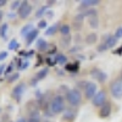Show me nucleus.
<instances>
[{"instance_id": "de8ad7c7", "label": "nucleus", "mask_w": 122, "mask_h": 122, "mask_svg": "<svg viewBox=\"0 0 122 122\" xmlns=\"http://www.w3.org/2000/svg\"><path fill=\"white\" fill-rule=\"evenodd\" d=\"M3 15H4V14H3V11H0V20L3 18Z\"/></svg>"}, {"instance_id": "c9c22d12", "label": "nucleus", "mask_w": 122, "mask_h": 122, "mask_svg": "<svg viewBox=\"0 0 122 122\" xmlns=\"http://www.w3.org/2000/svg\"><path fill=\"white\" fill-rule=\"evenodd\" d=\"M27 122H40V117H29L27 120Z\"/></svg>"}, {"instance_id": "79ce46f5", "label": "nucleus", "mask_w": 122, "mask_h": 122, "mask_svg": "<svg viewBox=\"0 0 122 122\" xmlns=\"http://www.w3.org/2000/svg\"><path fill=\"white\" fill-rule=\"evenodd\" d=\"M16 122H27V120H26V118H23V117H20Z\"/></svg>"}, {"instance_id": "1a4fd4ad", "label": "nucleus", "mask_w": 122, "mask_h": 122, "mask_svg": "<svg viewBox=\"0 0 122 122\" xmlns=\"http://www.w3.org/2000/svg\"><path fill=\"white\" fill-rule=\"evenodd\" d=\"M84 14L81 12V14H77L75 17H73V22H72V28L75 30H79L81 28H82V25H83V21H84Z\"/></svg>"}, {"instance_id": "c85d7f7f", "label": "nucleus", "mask_w": 122, "mask_h": 122, "mask_svg": "<svg viewBox=\"0 0 122 122\" xmlns=\"http://www.w3.org/2000/svg\"><path fill=\"white\" fill-rule=\"evenodd\" d=\"M18 77H20V73H12V75H10L9 78H7V82L9 83H14L15 81L18 79Z\"/></svg>"}, {"instance_id": "2eb2a0df", "label": "nucleus", "mask_w": 122, "mask_h": 122, "mask_svg": "<svg viewBox=\"0 0 122 122\" xmlns=\"http://www.w3.org/2000/svg\"><path fill=\"white\" fill-rule=\"evenodd\" d=\"M37 49L39 50V51H45V50L48 49V43H46V40L43 39V38L37 39Z\"/></svg>"}, {"instance_id": "a878e982", "label": "nucleus", "mask_w": 122, "mask_h": 122, "mask_svg": "<svg viewBox=\"0 0 122 122\" xmlns=\"http://www.w3.org/2000/svg\"><path fill=\"white\" fill-rule=\"evenodd\" d=\"M7 28H9L7 23H3V26L0 27V36H1L4 39L6 38V32H7Z\"/></svg>"}, {"instance_id": "37998d69", "label": "nucleus", "mask_w": 122, "mask_h": 122, "mask_svg": "<svg viewBox=\"0 0 122 122\" xmlns=\"http://www.w3.org/2000/svg\"><path fill=\"white\" fill-rule=\"evenodd\" d=\"M9 18H15V14L14 12H10L9 14Z\"/></svg>"}, {"instance_id": "2f4dec72", "label": "nucleus", "mask_w": 122, "mask_h": 122, "mask_svg": "<svg viewBox=\"0 0 122 122\" xmlns=\"http://www.w3.org/2000/svg\"><path fill=\"white\" fill-rule=\"evenodd\" d=\"M87 81H81V82H78V84H77V89L79 90V88L81 89H83L84 90V88H86V86H87Z\"/></svg>"}, {"instance_id": "4be33fe9", "label": "nucleus", "mask_w": 122, "mask_h": 122, "mask_svg": "<svg viewBox=\"0 0 122 122\" xmlns=\"http://www.w3.org/2000/svg\"><path fill=\"white\" fill-rule=\"evenodd\" d=\"M88 23H89V26L92 27V28H98L99 27V17L98 16H95V17H90V18H88Z\"/></svg>"}, {"instance_id": "9d476101", "label": "nucleus", "mask_w": 122, "mask_h": 122, "mask_svg": "<svg viewBox=\"0 0 122 122\" xmlns=\"http://www.w3.org/2000/svg\"><path fill=\"white\" fill-rule=\"evenodd\" d=\"M76 117H77V111L73 109H66L62 114V120L67 122H73Z\"/></svg>"}, {"instance_id": "f257e3e1", "label": "nucleus", "mask_w": 122, "mask_h": 122, "mask_svg": "<svg viewBox=\"0 0 122 122\" xmlns=\"http://www.w3.org/2000/svg\"><path fill=\"white\" fill-rule=\"evenodd\" d=\"M49 107H50V110L53 111V114H61V112H64V111L66 110L65 109V98L61 94L55 95L51 99V101L49 103Z\"/></svg>"}, {"instance_id": "ea45409f", "label": "nucleus", "mask_w": 122, "mask_h": 122, "mask_svg": "<svg viewBox=\"0 0 122 122\" xmlns=\"http://www.w3.org/2000/svg\"><path fill=\"white\" fill-rule=\"evenodd\" d=\"M114 54H115V55H122V46H121L120 49L115 50V51H114Z\"/></svg>"}, {"instance_id": "6ab92c4d", "label": "nucleus", "mask_w": 122, "mask_h": 122, "mask_svg": "<svg viewBox=\"0 0 122 122\" xmlns=\"http://www.w3.org/2000/svg\"><path fill=\"white\" fill-rule=\"evenodd\" d=\"M98 42V34L97 33H89L86 37V43L87 44H95Z\"/></svg>"}, {"instance_id": "423d86ee", "label": "nucleus", "mask_w": 122, "mask_h": 122, "mask_svg": "<svg viewBox=\"0 0 122 122\" xmlns=\"http://www.w3.org/2000/svg\"><path fill=\"white\" fill-rule=\"evenodd\" d=\"M90 76L93 77L94 79H97L98 82H100V83H104L105 81H106V78H107V75L105 72H103L101 70L97 68V67L90 70Z\"/></svg>"}, {"instance_id": "cd10ccee", "label": "nucleus", "mask_w": 122, "mask_h": 122, "mask_svg": "<svg viewBox=\"0 0 122 122\" xmlns=\"http://www.w3.org/2000/svg\"><path fill=\"white\" fill-rule=\"evenodd\" d=\"M46 9H48V6L45 5V6H42L40 9H38V11L36 12V16L39 18V17H42L44 14H45V11H46Z\"/></svg>"}, {"instance_id": "5701e85b", "label": "nucleus", "mask_w": 122, "mask_h": 122, "mask_svg": "<svg viewBox=\"0 0 122 122\" xmlns=\"http://www.w3.org/2000/svg\"><path fill=\"white\" fill-rule=\"evenodd\" d=\"M55 60H56V64H59V65H66L67 64V57L64 54H57L55 56Z\"/></svg>"}, {"instance_id": "b1692460", "label": "nucleus", "mask_w": 122, "mask_h": 122, "mask_svg": "<svg viewBox=\"0 0 122 122\" xmlns=\"http://www.w3.org/2000/svg\"><path fill=\"white\" fill-rule=\"evenodd\" d=\"M83 14H84V16H86V17H88V18L98 16V11H97V10H95L94 7H90V9H87L86 11L83 12Z\"/></svg>"}, {"instance_id": "7c9ffc66", "label": "nucleus", "mask_w": 122, "mask_h": 122, "mask_svg": "<svg viewBox=\"0 0 122 122\" xmlns=\"http://www.w3.org/2000/svg\"><path fill=\"white\" fill-rule=\"evenodd\" d=\"M21 4H22V1H18V0H16V1H12V4H11V9H12V10L20 9Z\"/></svg>"}, {"instance_id": "473e14b6", "label": "nucleus", "mask_w": 122, "mask_h": 122, "mask_svg": "<svg viewBox=\"0 0 122 122\" xmlns=\"http://www.w3.org/2000/svg\"><path fill=\"white\" fill-rule=\"evenodd\" d=\"M44 28H46V21L42 20V21H39V23H38V29H44Z\"/></svg>"}, {"instance_id": "f8f14e48", "label": "nucleus", "mask_w": 122, "mask_h": 122, "mask_svg": "<svg viewBox=\"0 0 122 122\" xmlns=\"http://www.w3.org/2000/svg\"><path fill=\"white\" fill-rule=\"evenodd\" d=\"M38 34H39V29H33L32 32H30L27 37H26V43H27V45H30L34 40L37 39V37H38Z\"/></svg>"}, {"instance_id": "9b49d317", "label": "nucleus", "mask_w": 122, "mask_h": 122, "mask_svg": "<svg viewBox=\"0 0 122 122\" xmlns=\"http://www.w3.org/2000/svg\"><path fill=\"white\" fill-rule=\"evenodd\" d=\"M110 114H111V104L109 101H106L99 110V117L100 118H106V117L110 116Z\"/></svg>"}, {"instance_id": "e433bc0d", "label": "nucleus", "mask_w": 122, "mask_h": 122, "mask_svg": "<svg viewBox=\"0 0 122 122\" xmlns=\"http://www.w3.org/2000/svg\"><path fill=\"white\" fill-rule=\"evenodd\" d=\"M14 70V65L11 64V65H10L7 68H6V71H5V75H11V71Z\"/></svg>"}, {"instance_id": "a18cd8bd", "label": "nucleus", "mask_w": 122, "mask_h": 122, "mask_svg": "<svg viewBox=\"0 0 122 122\" xmlns=\"http://www.w3.org/2000/svg\"><path fill=\"white\" fill-rule=\"evenodd\" d=\"M54 3H55V1H48V3H46V4H48L46 6H48V7H49V6H51V5H53Z\"/></svg>"}, {"instance_id": "4c0bfd02", "label": "nucleus", "mask_w": 122, "mask_h": 122, "mask_svg": "<svg viewBox=\"0 0 122 122\" xmlns=\"http://www.w3.org/2000/svg\"><path fill=\"white\" fill-rule=\"evenodd\" d=\"M7 57V51H1L0 53V61H3Z\"/></svg>"}, {"instance_id": "6e6552de", "label": "nucleus", "mask_w": 122, "mask_h": 122, "mask_svg": "<svg viewBox=\"0 0 122 122\" xmlns=\"http://www.w3.org/2000/svg\"><path fill=\"white\" fill-rule=\"evenodd\" d=\"M25 89H26V84H25V83H20V84H17V86L12 89L11 97H12L15 100L20 101V100H21L22 94H23V92H25Z\"/></svg>"}, {"instance_id": "bb28decb", "label": "nucleus", "mask_w": 122, "mask_h": 122, "mask_svg": "<svg viewBox=\"0 0 122 122\" xmlns=\"http://www.w3.org/2000/svg\"><path fill=\"white\" fill-rule=\"evenodd\" d=\"M66 70L71 71V72H77V70H78V62L71 64V65H66Z\"/></svg>"}, {"instance_id": "412c9836", "label": "nucleus", "mask_w": 122, "mask_h": 122, "mask_svg": "<svg viewBox=\"0 0 122 122\" xmlns=\"http://www.w3.org/2000/svg\"><path fill=\"white\" fill-rule=\"evenodd\" d=\"M71 42H72V38H71V36H67V37H62L60 39V45L62 48H68V45L71 44Z\"/></svg>"}, {"instance_id": "c756f323", "label": "nucleus", "mask_w": 122, "mask_h": 122, "mask_svg": "<svg viewBox=\"0 0 122 122\" xmlns=\"http://www.w3.org/2000/svg\"><path fill=\"white\" fill-rule=\"evenodd\" d=\"M97 50H98L99 53H103V51H105V50H107V46H106V44H105V43H101L100 45H98Z\"/></svg>"}, {"instance_id": "49530a36", "label": "nucleus", "mask_w": 122, "mask_h": 122, "mask_svg": "<svg viewBox=\"0 0 122 122\" xmlns=\"http://www.w3.org/2000/svg\"><path fill=\"white\" fill-rule=\"evenodd\" d=\"M4 72V66H1V67H0V75H1Z\"/></svg>"}, {"instance_id": "7ed1b4c3", "label": "nucleus", "mask_w": 122, "mask_h": 122, "mask_svg": "<svg viewBox=\"0 0 122 122\" xmlns=\"http://www.w3.org/2000/svg\"><path fill=\"white\" fill-rule=\"evenodd\" d=\"M110 93H111V97L114 99H117V100L122 99V79L120 77L111 82Z\"/></svg>"}, {"instance_id": "39448f33", "label": "nucleus", "mask_w": 122, "mask_h": 122, "mask_svg": "<svg viewBox=\"0 0 122 122\" xmlns=\"http://www.w3.org/2000/svg\"><path fill=\"white\" fill-rule=\"evenodd\" d=\"M92 103H93L94 106H98V107H101L105 103H106V93L104 90H100L95 94V97L92 99Z\"/></svg>"}, {"instance_id": "393cba45", "label": "nucleus", "mask_w": 122, "mask_h": 122, "mask_svg": "<svg viewBox=\"0 0 122 122\" xmlns=\"http://www.w3.org/2000/svg\"><path fill=\"white\" fill-rule=\"evenodd\" d=\"M18 46H20V44L17 43V40H16V39L10 40V43H9V50H16Z\"/></svg>"}, {"instance_id": "aec40b11", "label": "nucleus", "mask_w": 122, "mask_h": 122, "mask_svg": "<svg viewBox=\"0 0 122 122\" xmlns=\"http://www.w3.org/2000/svg\"><path fill=\"white\" fill-rule=\"evenodd\" d=\"M48 72H49V68H43V70H40L39 71V72L36 75V77H34V79L37 81V82H38V81H40V79H44L45 77H46V75H48Z\"/></svg>"}, {"instance_id": "8fccbe9b", "label": "nucleus", "mask_w": 122, "mask_h": 122, "mask_svg": "<svg viewBox=\"0 0 122 122\" xmlns=\"http://www.w3.org/2000/svg\"><path fill=\"white\" fill-rule=\"evenodd\" d=\"M0 112H1V109H0Z\"/></svg>"}, {"instance_id": "0eeeda50", "label": "nucleus", "mask_w": 122, "mask_h": 122, "mask_svg": "<svg viewBox=\"0 0 122 122\" xmlns=\"http://www.w3.org/2000/svg\"><path fill=\"white\" fill-rule=\"evenodd\" d=\"M98 93L97 92V84L93 82H88L86 88H84V95L87 99H93L95 97V94Z\"/></svg>"}, {"instance_id": "f3484780", "label": "nucleus", "mask_w": 122, "mask_h": 122, "mask_svg": "<svg viewBox=\"0 0 122 122\" xmlns=\"http://www.w3.org/2000/svg\"><path fill=\"white\" fill-rule=\"evenodd\" d=\"M34 29V27H33V23H28V25H26V26H23L22 27V29H21V36H23L25 38L32 32V30Z\"/></svg>"}, {"instance_id": "4468645a", "label": "nucleus", "mask_w": 122, "mask_h": 122, "mask_svg": "<svg viewBox=\"0 0 122 122\" xmlns=\"http://www.w3.org/2000/svg\"><path fill=\"white\" fill-rule=\"evenodd\" d=\"M104 43L106 44L107 49H110V48H114V46L117 44V38H116L115 36H107V37H106V40H105Z\"/></svg>"}, {"instance_id": "f03ea898", "label": "nucleus", "mask_w": 122, "mask_h": 122, "mask_svg": "<svg viewBox=\"0 0 122 122\" xmlns=\"http://www.w3.org/2000/svg\"><path fill=\"white\" fill-rule=\"evenodd\" d=\"M66 100H67V103L71 105V107L79 106L81 103H82V93H81V90H78L77 88L70 89L68 93L66 94Z\"/></svg>"}, {"instance_id": "09e8293b", "label": "nucleus", "mask_w": 122, "mask_h": 122, "mask_svg": "<svg viewBox=\"0 0 122 122\" xmlns=\"http://www.w3.org/2000/svg\"><path fill=\"white\" fill-rule=\"evenodd\" d=\"M120 78L122 79V70H121V75H120Z\"/></svg>"}, {"instance_id": "dca6fc26", "label": "nucleus", "mask_w": 122, "mask_h": 122, "mask_svg": "<svg viewBox=\"0 0 122 122\" xmlns=\"http://www.w3.org/2000/svg\"><path fill=\"white\" fill-rule=\"evenodd\" d=\"M59 30H60V33H61V36H62V37H67L71 33V26L67 25V23H64V25L60 26Z\"/></svg>"}, {"instance_id": "a19ab883", "label": "nucleus", "mask_w": 122, "mask_h": 122, "mask_svg": "<svg viewBox=\"0 0 122 122\" xmlns=\"http://www.w3.org/2000/svg\"><path fill=\"white\" fill-rule=\"evenodd\" d=\"M7 4V1L6 0H0V7H3V6H5Z\"/></svg>"}, {"instance_id": "20e7f679", "label": "nucleus", "mask_w": 122, "mask_h": 122, "mask_svg": "<svg viewBox=\"0 0 122 122\" xmlns=\"http://www.w3.org/2000/svg\"><path fill=\"white\" fill-rule=\"evenodd\" d=\"M32 5H30L28 1H22V4H21V6H20V9H18V16H20V18H22V20H26L29 15H30V12H32Z\"/></svg>"}, {"instance_id": "72a5a7b5", "label": "nucleus", "mask_w": 122, "mask_h": 122, "mask_svg": "<svg viewBox=\"0 0 122 122\" xmlns=\"http://www.w3.org/2000/svg\"><path fill=\"white\" fill-rule=\"evenodd\" d=\"M33 54H34V50H30V51H27V53H23V51L20 53V55H22V56H27V57L33 56Z\"/></svg>"}, {"instance_id": "a211bd4d", "label": "nucleus", "mask_w": 122, "mask_h": 122, "mask_svg": "<svg viewBox=\"0 0 122 122\" xmlns=\"http://www.w3.org/2000/svg\"><path fill=\"white\" fill-rule=\"evenodd\" d=\"M59 25H60V23H54V25H51L50 27H48L46 30H45V34H46V36H54L57 30H59V28H60Z\"/></svg>"}, {"instance_id": "f704fd0d", "label": "nucleus", "mask_w": 122, "mask_h": 122, "mask_svg": "<svg viewBox=\"0 0 122 122\" xmlns=\"http://www.w3.org/2000/svg\"><path fill=\"white\" fill-rule=\"evenodd\" d=\"M115 37L118 39V38H122V27H118L115 32Z\"/></svg>"}, {"instance_id": "58836bf2", "label": "nucleus", "mask_w": 122, "mask_h": 122, "mask_svg": "<svg viewBox=\"0 0 122 122\" xmlns=\"http://www.w3.org/2000/svg\"><path fill=\"white\" fill-rule=\"evenodd\" d=\"M28 65H29V62H28V61H25V62H23V65H21V66H20L18 68H20V70H26V68L28 67Z\"/></svg>"}, {"instance_id": "c03bdc74", "label": "nucleus", "mask_w": 122, "mask_h": 122, "mask_svg": "<svg viewBox=\"0 0 122 122\" xmlns=\"http://www.w3.org/2000/svg\"><path fill=\"white\" fill-rule=\"evenodd\" d=\"M46 15H48V17H53V11H49V12H46Z\"/></svg>"}, {"instance_id": "ddd939ff", "label": "nucleus", "mask_w": 122, "mask_h": 122, "mask_svg": "<svg viewBox=\"0 0 122 122\" xmlns=\"http://www.w3.org/2000/svg\"><path fill=\"white\" fill-rule=\"evenodd\" d=\"M99 4H100L99 0H82V1H81V7L90 9V7H94Z\"/></svg>"}]
</instances>
